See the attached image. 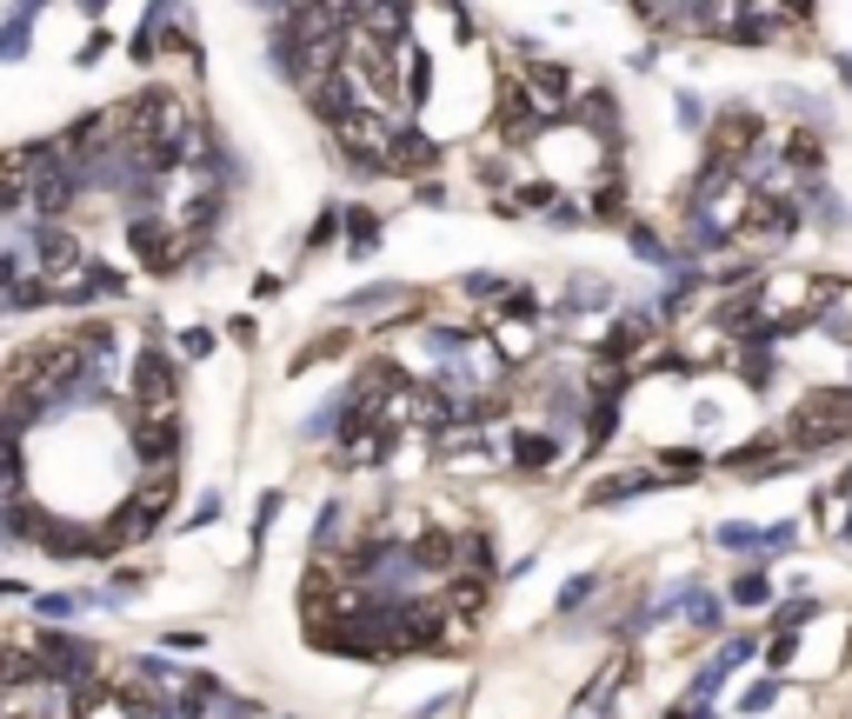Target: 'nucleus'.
Instances as JSON below:
<instances>
[{
	"mask_svg": "<svg viewBox=\"0 0 852 719\" xmlns=\"http://www.w3.org/2000/svg\"><path fill=\"white\" fill-rule=\"evenodd\" d=\"M780 440H786L800 460H806V453H820V447L852 440V387H820V393H806V400L786 413Z\"/></svg>",
	"mask_w": 852,
	"mask_h": 719,
	"instance_id": "nucleus-1",
	"label": "nucleus"
},
{
	"mask_svg": "<svg viewBox=\"0 0 852 719\" xmlns=\"http://www.w3.org/2000/svg\"><path fill=\"white\" fill-rule=\"evenodd\" d=\"M513 93H520L540 120H567V113L580 107V80H573V67H560V60H533L527 73H513Z\"/></svg>",
	"mask_w": 852,
	"mask_h": 719,
	"instance_id": "nucleus-2",
	"label": "nucleus"
},
{
	"mask_svg": "<svg viewBox=\"0 0 852 719\" xmlns=\"http://www.w3.org/2000/svg\"><path fill=\"white\" fill-rule=\"evenodd\" d=\"M127 393H133V407H180V373H173V360L160 353V347H140L133 353V367H127Z\"/></svg>",
	"mask_w": 852,
	"mask_h": 719,
	"instance_id": "nucleus-3",
	"label": "nucleus"
},
{
	"mask_svg": "<svg viewBox=\"0 0 852 719\" xmlns=\"http://www.w3.org/2000/svg\"><path fill=\"white\" fill-rule=\"evenodd\" d=\"M753 147H766V120H760L753 107H720V120H713V153L740 167Z\"/></svg>",
	"mask_w": 852,
	"mask_h": 719,
	"instance_id": "nucleus-4",
	"label": "nucleus"
},
{
	"mask_svg": "<svg viewBox=\"0 0 852 719\" xmlns=\"http://www.w3.org/2000/svg\"><path fill=\"white\" fill-rule=\"evenodd\" d=\"M793 227H800V207L793 200H753V213H746V240H760V247H780V240H793Z\"/></svg>",
	"mask_w": 852,
	"mask_h": 719,
	"instance_id": "nucleus-5",
	"label": "nucleus"
},
{
	"mask_svg": "<svg viewBox=\"0 0 852 719\" xmlns=\"http://www.w3.org/2000/svg\"><path fill=\"white\" fill-rule=\"evenodd\" d=\"M580 133L593 140V147H607V140H620V107H613V93L607 87H593V93H580Z\"/></svg>",
	"mask_w": 852,
	"mask_h": 719,
	"instance_id": "nucleus-6",
	"label": "nucleus"
},
{
	"mask_svg": "<svg viewBox=\"0 0 852 719\" xmlns=\"http://www.w3.org/2000/svg\"><path fill=\"white\" fill-rule=\"evenodd\" d=\"M746 660H753V640H726V647H720V660H706V667H700L693 700H713V693H720V687H726V680H733Z\"/></svg>",
	"mask_w": 852,
	"mask_h": 719,
	"instance_id": "nucleus-7",
	"label": "nucleus"
},
{
	"mask_svg": "<svg viewBox=\"0 0 852 719\" xmlns=\"http://www.w3.org/2000/svg\"><path fill=\"white\" fill-rule=\"evenodd\" d=\"M560 460V440L553 433H513V467L520 473H540V467H553Z\"/></svg>",
	"mask_w": 852,
	"mask_h": 719,
	"instance_id": "nucleus-8",
	"label": "nucleus"
},
{
	"mask_svg": "<svg viewBox=\"0 0 852 719\" xmlns=\"http://www.w3.org/2000/svg\"><path fill=\"white\" fill-rule=\"evenodd\" d=\"M653 487H660V473H607L593 487V507H613V500H633V493H653Z\"/></svg>",
	"mask_w": 852,
	"mask_h": 719,
	"instance_id": "nucleus-9",
	"label": "nucleus"
},
{
	"mask_svg": "<svg viewBox=\"0 0 852 719\" xmlns=\"http://www.w3.org/2000/svg\"><path fill=\"white\" fill-rule=\"evenodd\" d=\"M600 307H613V287L607 280H573V293H567L560 313H600Z\"/></svg>",
	"mask_w": 852,
	"mask_h": 719,
	"instance_id": "nucleus-10",
	"label": "nucleus"
},
{
	"mask_svg": "<svg viewBox=\"0 0 852 719\" xmlns=\"http://www.w3.org/2000/svg\"><path fill=\"white\" fill-rule=\"evenodd\" d=\"M20 473H27V440L0 433V493H13V487H20Z\"/></svg>",
	"mask_w": 852,
	"mask_h": 719,
	"instance_id": "nucleus-11",
	"label": "nucleus"
},
{
	"mask_svg": "<svg viewBox=\"0 0 852 719\" xmlns=\"http://www.w3.org/2000/svg\"><path fill=\"white\" fill-rule=\"evenodd\" d=\"M593 213H600V220H627V180H620V173H607V180H600Z\"/></svg>",
	"mask_w": 852,
	"mask_h": 719,
	"instance_id": "nucleus-12",
	"label": "nucleus"
},
{
	"mask_svg": "<svg viewBox=\"0 0 852 719\" xmlns=\"http://www.w3.org/2000/svg\"><path fill=\"white\" fill-rule=\"evenodd\" d=\"M720 613H726V607H720V600H713V593H700V587H693V593H686V620H693V627H700V633H713V627H720Z\"/></svg>",
	"mask_w": 852,
	"mask_h": 719,
	"instance_id": "nucleus-13",
	"label": "nucleus"
},
{
	"mask_svg": "<svg viewBox=\"0 0 852 719\" xmlns=\"http://www.w3.org/2000/svg\"><path fill=\"white\" fill-rule=\"evenodd\" d=\"M347 227H353V253H373V247H380V220H373L367 207H353Z\"/></svg>",
	"mask_w": 852,
	"mask_h": 719,
	"instance_id": "nucleus-14",
	"label": "nucleus"
},
{
	"mask_svg": "<svg viewBox=\"0 0 852 719\" xmlns=\"http://www.w3.org/2000/svg\"><path fill=\"white\" fill-rule=\"evenodd\" d=\"M700 467H706V453H700V447H673V453L660 460V473H673V480H693Z\"/></svg>",
	"mask_w": 852,
	"mask_h": 719,
	"instance_id": "nucleus-15",
	"label": "nucleus"
},
{
	"mask_svg": "<svg viewBox=\"0 0 852 719\" xmlns=\"http://www.w3.org/2000/svg\"><path fill=\"white\" fill-rule=\"evenodd\" d=\"M766 593H773V587H766V573H740V580L726 587V600H733V607H760Z\"/></svg>",
	"mask_w": 852,
	"mask_h": 719,
	"instance_id": "nucleus-16",
	"label": "nucleus"
},
{
	"mask_svg": "<svg viewBox=\"0 0 852 719\" xmlns=\"http://www.w3.org/2000/svg\"><path fill=\"white\" fill-rule=\"evenodd\" d=\"M80 607H93V600H73V593H40V600H33L40 620H73Z\"/></svg>",
	"mask_w": 852,
	"mask_h": 719,
	"instance_id": "nucleus-17",
	"label": "nucleus"
},
{
	"mask_svg": "<svg viewBox=\"0 0 852 719\" xmlns=\"http://www.w3.org/2000/svg\"><path fill=\"white\" fill-rule=\"evenodd\" d=\"M27 40H33V27L7 13V27H0V60H13V53H27Z\"/></svg>",
	"mask_w": 852,
	"mask_h": 719,
	"instance_id": "nucleus-18",
	"label": "nucleus"
},
{
	"mask_svg": "<svg viewBox=\"0 0 852 719\" xmlns=\"http://www.w3.org/2000/svg\"><path fill=\"white\" fill-rule=\"evenodd\" d=\"M813 213H820V227H846V200H833L826 187H813Z\"/></svg>",
	"mask_w": 852,
	"mask_h": 719,
	"instance_id": "nucleus-19",
	"label": "nucleus"
},
{
	"mask_svg": "<svg viewBox=\"0 0 852 719\" xmlns=\"http://www.w3.org/2000/svg\"><path fill=\"white\" fill-rule=\"evenodd\" d=\"M593 587H600V573H580V580H567V587H560V600H553V607H560V613H573Z\"/></svg>",
	"mask_w": 852,
	"mask_h": 719,
	"instance_id": "nucleus-20",
	"label": "nucleus"
},
{
	"mask_svg": "<svg viewBox=\"0 0 852 719\" xmlns=\"http://www.w3.org/2000/svg\"><path fill=\"white\" fill-rule=\"evenodd\" d=\"M180 353H187V360H207V353H213V333H207V327H187V333H180Z\"/></svg>",
	"mask_w": 852,
	"mask_h": 719,
	"instance_id": "nucleus-21",
	"label": "nucleus"
},
{
	"mask_svg": "<svg viewBox=\"0 0 852 719\" xmlns=\"http://www.w3.org/2000/svg\"><path fill=\"white\" fill-rule=\"evenodd\" d=\"M760 540H766L760 527H740V520H726V527H720V547H760Z\"/></svg>",
	"mask_w": 852,
	"mask_h": 719,
	"instance_id": "nucleus-22",
	"label": "nucleus"
},
{
	"mask_svg": "<svg viewBox=\"0 0 852 719\" xmlns=\"http://www.w3.org/2000/svg\"><path fill=\"white\" fill-rule=\"evenodd\" d=\"M813 613H820V607H813V600H793V607H786V613H780V633H800V627H806V620H813Z\"/></svg>",
	"mask_w": 852,
	"mask_h": 719,
	"instance_id": "nucleus-23",
	"label": "nucleus"
},
{
	"mask_svg": "<svg viewBox=\"0 0 852 719\" xmlns=\"http://www.w3.org/2000/svg\"><path fill=\"white\" fill-rule=\"evenodd\" d=\"M773 700H780V687H773V680H760V687H753V693L740 700V713H766Z\"/></svg>",
	"mask_w": 852,
	"mask_h": 719,
	"instance_id": "nucleus-24",
	"label": "nucleus"
},
{
	"mask_svg": "<svg viewBox=\"0 0 852 719\" xmlns=\"http://www.w3.org/2000/svg\"><path fill=\"white\" fill-rule=\"evenodd\" d=\"M460 287H467V293H473V300H493V293H500V280H493V273H467V280H460Z\"/></svg>",
	"mask_w": 852,
	"mask_h": 719,
	"instance_id": "nucleus-25",
	"label": "nucleus"
},
{
	"mask_svg": "<svg viewBox=\"0 0 852 719\" xmlns=\"http://www.w3.org/2000/svg\"><path fill=\"white\" fill-rule=\"evenodd\" d=\"M793 647H800V640H793V633H780V640H773V647H766V667H773V673H780V667H786V660H793Z\"/></svg>",
	"mask_w": 852,
	"mask_h": 719,
	"instance_id": "nucleus-26",
	"label": "nucleus"
},
{
	"mask_svg": "<svg viewBox=\"0 0 852 719\" xmlns=\"http://www.w3.org/2000/svg\"><path fill=\"white\" fill-rule=\"evenodd\" d=\"M680 120H686V127H700V120H706V107H700L693 93H680Z\"/></svg>",
	"mask_w": 852,
	"mask_h": 719,
	"instance_id": "nucleus-27",
	"label": "nucleus"
},
{
	"mask_svg": "<svg viewBox=\"0 0 852 719\" xmlns=\"http://www.w3.org/2000/svg\"><path fill=\"white\" fill-rule=\"evenodd\" d=\"M80 7H87V13H100V7H107V0H80Z\"/></svg>",
	"mask_w": 852,
	"mask_h": 719,
	"instance_id": "nucleus-28",
	"label": "nucleus"
},
{
	"mask_svg": "<svg viewBox=\"0 0 852 719\" xmlns=\"http://www.w3.org/2000/svg\"><path fill=\"white\" fill-rule=\"evenodd\" d=\"M840 73H846V87H852V60H840Z\"/></svg>",
	"mask_w": 852,
	"mask_h": 719,
	"instance_id": "nucleus-29",
	"label": "nucleus"
}]
</instances>
